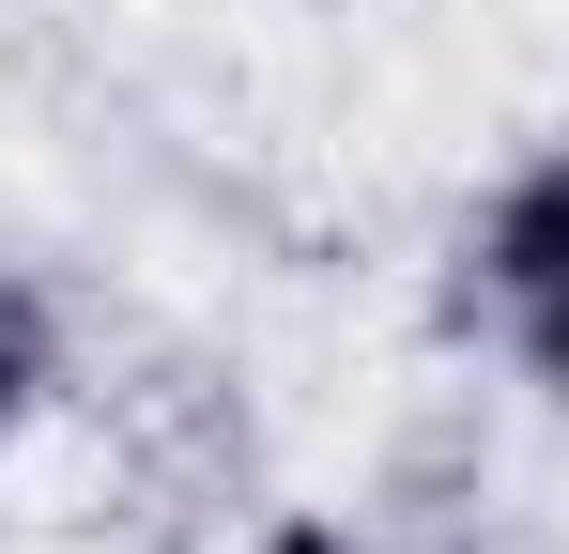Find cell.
<instances>
[{"label":"cell","instance_id":"obj_2","mask_svg":"<svg viewBox=\"0 0 569 554\" xmlns=\"http://www.w3.org/2000/svg\"><path fill=\"white\" fill-rule=\"evenodd\" d=\"M31 400H47V308H31V293L0 277V447L31 432Z\"/></svg>","mask_w":569,"mask_h":554},{"label":"cell","instance_id":"obj_3","mask_svg":"<svg viewBox=\"0 0 569 554\" xmlns=\"http://www.w3.org/2000/svg\"><path fill=\"white\" fill-rule=\"evenodd\" d=\"M262 554H370L355 524H262Z\"/></svg>","mask_w":569,"mask_h":554},{"label":"cell","instance_id":"obj_1","mask_svg":"<svg viewBox=\"0 0 569 554\" xmlns=\"http://www.w3.org/2000/svg\"><path fill=\"white\" fill-rule=\"evenodd\" d=\"M462 263H477V308H492L508 369L569 416V139H555V155H523V170L477 200Z\"/></svg>","mask_w":569,"mask_h":554}]
</instances>
